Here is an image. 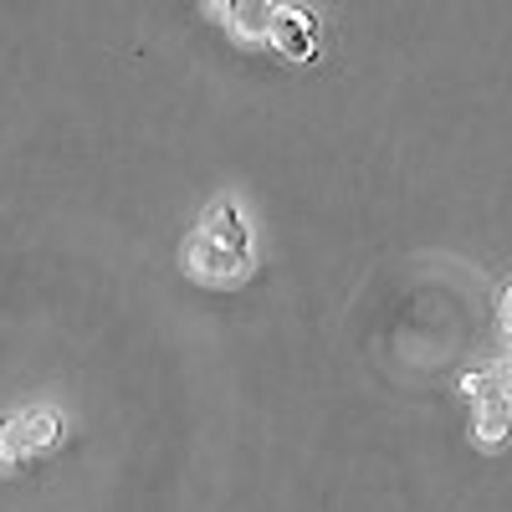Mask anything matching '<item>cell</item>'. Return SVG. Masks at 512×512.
<instances>
[{
    "instance_id": "6da1fadb",
    "label": "cell",
    "mask_w": 512,
    "mask_h": 512,
    "mask_svg": "<svg viewBox=\"0 0 512 512\" xmlns=\"http://www.w3.org/2000/svg\"><path fill=\"white\" fill-rule=\"evenodd\" d=\"M180 272L210 292H236L256 282V236L236 195H216L205 205V216L180 251Z\"/></svg>"
},
{
    "instance_id": "7a4b0ae2",
    "label": "cell",
    "mask_w": 512,
    "mask_h": 512,
    "mask_svg": "<svg viewBox=\"0 0 512 512\" xmlns=\"http://www.w3.org/2000/svg\"><path fill=\"white\" fill-rule=\"evenodd\" d=\"M67 441V415L52 405H26L0 415V477L21 472L26 461L47 456Z\"/></svg>"
},
{
    "instance_id": "3957f363",
    "label": "cell",
    "mask_w": 512,
    "mask_h": 512,
    "mask_svg": "<svg viewBox=\"0 0 512 512\" xmlns=\"http://www.w3.org/2000/svg\"><path fill=\"white\" fill-rule=\"evenodd\" d=\"M466 400H472V436L482 451H497L512 436V415H507V395L497 390L492 374H466L461 379Z\"/></svg>"
},
{
    "instance_id": "277c9868",
    "label": "cell",
    "mask_w": 512,
    "mask_h": 512,
    "mask_svg": "<svg viewBox=\"0 0 512 512\" xmlns=\"http://www.w3.org/2000/svg\"><path fill=\"white\" fill-rule=\"evenodd\" d=\"M267 36L287 62H313L318 57V21L297 6H267Z\"/></svg>"
}]
</instances>
